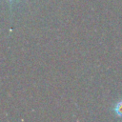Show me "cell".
Segmentation results:
<instances>
[{"label": "cell", "instance_id": "cell-1", "mask_svg": "<svg viewBox=\"0 0 122 122\" xmlns=\"http://www.w3.org/2000/svg\"><path fill=\"white\" fill-rule=\"evenodd\" d=\"M115 112H116L117 115L122 116V101H120L117 104V106L115 107Z\"/></svg>", "mask_w": 122, "mask_h": 122}]
</instances>
